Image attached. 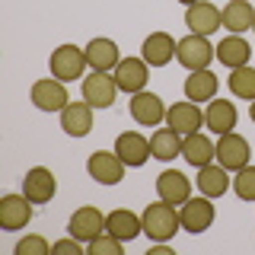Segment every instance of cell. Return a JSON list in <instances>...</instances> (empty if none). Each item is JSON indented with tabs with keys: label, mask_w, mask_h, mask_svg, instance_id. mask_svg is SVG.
Wrapping results in <instances>:
<instances>
[{
	"label": "cell",
	"mask_w": 255,
	"mask_h": 255,
	"mask_svg": "<svg viewBox=\"0 0 255 255\" xmlns=\"http://www.w3.org/2000/svg\"><path fill=\"white\" fill-rule=\"evenodd\" d=\"M249 58H252V48H249V42H246L243 35H233V32H230V35L217 45V61L227 64L230 70L246 67V64H249Z\"/></svg>",
	"instance_id": "cell-25"
},
{
	"label": "cell",
	"mask_w": 255,
	"mask_h": 255,
	"mask_svg": "<svg viewBox=\"0 0 255 255\" xmlns=\"http://www.w3.org/2000/svg\"><path fill=\"white\" fill-rule=\"evenodd\" d=\"M106 230L112 236H118L122 243H131V239H137L143 233V220L128 207H118V211L106 214Z\"/></svg>",
	"instance_id": "cell-22"
},
{
	"label": "cell",
	"mask_w": 255,
	"mask_h": 255,
	"mask_svg": "<svg viewBox=\"0 0 255 255\" xmlns=\"http://www.w3.org/2000/svg\"><path fill=\"white\" fill-rule=\"evenodd\" d=\"M195 185H198V191L201 195H207V198H223L230 191V169H223V166L217 163H207V166H201L198 169V179H195Z\"/></svg>",
	"instance_id": "cell-23"
},
{
	"label": "cell",
	"mask_w": 255,
	"mask_h": 255,
	"mask_svg": "<svg viewBox=\"0 0 255 255\" xmlns=\"http://www.w3.org/2000/svg\"><path fill=\"white\" fill-rule=\"evenodd\" d=\"M150 150H153L156 159L169 163V159H175V156L182 153V134L172 131L169 125L159 128V131H153V137H150Z\"/></svg>",
	"instance_id": "cell-28"
},
{
	"label": "cell",
	"mask_w": 255,
	"mask_h": 255,
	"mask_svg": "<svg viewBox=\"0 0 255 255\" xmlns=\"http://www.w3.org/2000/svg\"><path fill=\"white\" fill-rule=\"evenodd\" d=\"M86 61H90L93 70H112L122 64V51H118V45L112 42V38H93L90 45H86Z\"/></svg>",
	"instance_id": "cell-24"
},
{
	"label": "cell",
	"mask_w": 255,
	"mask_h": 255,
	"mask_svg": "<svg viewBox=\"0 0 255 255\" xmlns=\"http://www.w3.org/2000/svg\"><path fill=\"white\" fill-rule=\"evenodd\" d=\"M122 246H125L122 239L112 236L106 230V233H99L93 243H86V252H90V255H122Z\"/></svg>",
	"instance_id": "cell-31"
},
{
	"label": "cell",
	"mask_w": 255,
	"mask_h": 255,
	"mask_svg": "<svg viewBox=\"0 0 255 255\" xmlns=\"http://www.w3.org/2000/svg\"><path fill=\"white\" fill-rule=\"evenodd\" d=\"M175 48H179V42H175L169 32H153V35L143 38L140 58L147 61L150 67H166V64L175 58Z\"/></svg>",
	"instance_id": "cell-18"
},
{
	"label": "cell",
	"mask_w": 255,
	"mask_h": 255,
	"mask_svg": "<svg viewBox=\"0 0 255 255\" xmlns=\"http://www.w3.org/2000/svg\"><path fill=\"white\" fill-rule=\"evenodd\" d=\"M122 93L115 83V77L106 70H93L90 77H83V99L93 109H112L115 106V96Z\"/></svg>",
	"instance_id": "cell-7"
},
{
	"label": "cell",
	"mask_w": 255,
	"mask_h": 255,
	"mask_svg": "<svg viewBox=\"0 0 255 255\" xmlns=\"http://www.w3.org/2000/svg\"><path fill=\"white\" fill-rule=\"evenodd\" d=\"M16 255H51V246H48L45 236L32 233V236H26V239L16 243Z\"/></svg>",
	"instance_id": "cell-32"
},
{
	"label": "cell",
	"mask_w": 255,
	"mask_h": 255,
	"mask_svg": "<svg viewBox=\"0 0 255 255\" xmlns=\"http://www.w3.org/2000/svg\"><path fill=\"white\" fill-rule=\"evenodd\" d=\"M67 233L77 236L80 243H93L99 233H106V217H102V211H99V207H93V204L77 207V211L70 214Z\"/></svg>",
	"instance_id": "cell-9"
},
{
	"label": "cell",
	"mask_w": 255,
	"mask_h": 255,
	"mask_svg": "<svg viewBox=\"0 0 255 255\" xmlns=\"http://www.w3.org/2000/svg\"><path fill=\"white\" fill-rule=\"evenodd\" d=\"M166 125L172 128V131H179L182 137L185 134H195V131H201V125H204V112L198 109V102H175V106L166 109Z\"/></svg>",
	"instance_id": "cell-15"
},
{
	"label": "cell",
	"mask_w": 255,
	"mask_h": 255,
	"mask_svg": "<svg viewBox=\"0 0 255 255\" xmlns=\"http://www.w3.org/2000/svg\"><path fill=\"white\" fill-rule=\"evenodd\" d=\"M131 118L137 122L140 128H156L159 122H166V106L156 93L150 90H140L131 96Z\"/></svg>",
	"instance_id": "cell-11"
},
{
	"label": "cell",
	"mask_w": 255,
	"mask_h": 255,
	"mask_svg": "<svg viewBox=\"0 0 255 255\" xmlns=\"http://www.w3.org/2000/svg\"><path fill=\"white\" fill-rule=\"evenodd\" d=\"M90 61H86V48H77V45H58L48 58V70L51 77L64 80V83H74L86 74Z\"/></svg>",
	"instance_id": "cell-2"
},
{
	"label": "cell",
	"mask_w": 255,
	"mask_h": 255,
	"mask_svg": "<svg viewBox=\"0 0 255 255\" xmlns=\"http://www.w3.org/2000/svg\"><path fill=\"white\" fill-rule=\"evenodd\" d=\"M125 159L115 153V150H96L90 153L86 159V172H90V179H96L99 185H118V182L125 179Z\"/></svg>",
	"instance_id": "cell-4"
},
{
	"label": "cell",
	"mask_w": 255,
	"mask_h": 255,
	"mask_svg": "<svg viewBox=\"0 0 255 255\" xmlns=\"http://www.w3.org/2000/svg\"><path fill=\"white\" fill-rule=\"evenodd\" d=\"M156 195L169 204H185L191 198V179L179 169H163L156 175Z\"/></svg>",
	"instance_id": "cell-17"
},
{
	"label": "cell",
	"mask_w": 255,
	"mask_h": 255,
	"mask_svg": "<svg viewBox=\"0 0 255 255\" xmlns=\"http://www.w3.org/2000/svg\"><path fill=\"white\" fill-rule=\"evenodd\" d=\"M83 246L86 243H80L77 236H70V239H58V243L51 246V252L54 255H83Z\"/></svg>",
	"instance_id": "cell-33"
},
{
	"label": "cell",
	"mask_w": 255,
	"mask_h": 255,
	"mask_svg": "<svg viewBox=\"0 0 255 255\" xmlns=\"http://www.w3.org/2000/svg\"><path fill=\"white\" fill-rule=\"evenodd\" d=\"M182 156H185V163H191L195 169H201L211 159H217V143L207 137L204 131L185 134V137H182Z\"/></svg>",
	"instance_id": "cell-20"
},
{
	"label": "cell",
	"mask_w": 255,
	"mask_h": 255,
	"mask_svg": "<svg viewBox=\"0 0 255 255\" xmlns=\"http://www.w3.org/2000/svg\"><path fill=\"white\" fill-rule=\"evenodd\" d=\"M112 77H115L118 90L122 93H140L147 90V80H150V64L143 58H122V64H118L115 70H112Z\"/></svg>",
	"instance_id": "cell-10"
},
{
	"label": "cell",
	"mask_w": 255,
	"mask_h": 255,
	"mask_svg": "<svg viewBox=\"0 0 255 255\" xmlns=\"http://www.w3.org/2000/svg\"><path fill=\"white\" fill-rule=\"evenodd\" d=\"M61 128L70 137H86L93 131V106L90 102H67L61 109Z\"/></svg>",
	"instance_id": "cell-19"
},
{
	"label": "cell",
	"mask_w": 255,
	"mask_h": 255,
	"mask_svg": "<svg viewBox=\"0 0 255 255\" xmlns=\"http://www.w3.org/2000/svg\"><path fill=\"white\" fill-rule=\"evenodd\" d=\"M249 115H252V122H255V99H252V109H249Z\"/></svg>",
	"instance_id": "cell-35"
},
{
	"label": "cell",
	"mask_w": 255,
	"mask_h": 255,
	"mask_svg": "<svg viewBox=\"0 0 255 255\" xmlns=\"http://www.w3.org/2000/svg\"><path fill=\"white\" fill-rule=\"evenodd\" d=\"M220 16H223V26L233 32V35H243V32L252 29V22H255V6L249 0H230V3L220 10Z\"/></svg>",
	"instance_id": "cell-27"
},
{
	"label": "cell",
	"mask_w": 255,
	"mask_h": 255,
	"mask_svg": "<svg viewBox=\"0 0 255 255\" xmlns=\"http://www.w3.org/2000/svg\"><path fill=\"white\" fill-rule=\"evenodd\" d=\"M115 153L125 159V166L137 169V166H143L153 156V150H150V137H143L137 131H125V134H118V140H115Z\"/></svg>",
	"instance_id": "cell-14"
},
{
	"label": "cell",
	"mask_w": 255,
	"mask_h": 255,
	"mask_svg": "<svg viewBox=\"0 0 255 255\" xmlns=\"http://www.w3.org/2000/svg\"><path fill=\"white\" fill-rule=\"evenodd\" d=\"M140 220H143V233L150 236V243H169V239L179 233V227H182L179 207L169 204V201H163V198H159L156 204L143 207Z\"/></svg>",
	"instance_id": "cell-1"
},
{
	"label": "cell",
	"mask_w": 255,
	"mask_h": 255,
	"mask_svg": "<svg viewBox=\"0 0 255 255\" xmlns=\"http://www.w3.org/2000/svg\"><path fill=\"white\" fill-rule=\"evenodd\" d=\"M230 93L236 96V99H255V67H236L230 70Z\"/></svg>",
	"instance_id": "cell-29"
},
{
	"label": "cell",
	"mask_w": 255,
	"mask_h": 255,
	"mask_svg": "<svg viewBox=\"0 0 255 255\" xmlns=\"http://www.w3.org/2000/svg\"><path fill=\"white\" fill-rule=\"evenodd\" d=\"M214 217H217L214 198H207V195L188 198V201L179 207V220H182V230H185V233H204V230H211Z\"/></svg>",
	"instance_id": "cell-5"
},
{
	"label": "cell",
	"mask_w": 255,
	"mask_h": 255,
	"mask_svg": "<svg viewBox=\"0 0 255 255\" xmlns=\"http://www.w3.org/2000/svg\"><path fill=\"white\" fill-rule=\"evenodd\" d=\"M54 191H58V179H54V172L45 169V166H32L26 172V179H22V195H26L32 204H48L54 198Z\"/></svg>",
	"instance_id": "cell-12"
},
{
	"label": "cell",
	"mask_w": 255,
	"mask_h": 255,
	"mask_svg": "<svg viewBox=\"0 0 255 255\" xmlns=\"http://www.w3.org/2000/svg\"><path fill=\"white\" fill-rule=\"evenodd\" d=\"M233 191L243 201H255V166L252 163L233 172Z\"/></svg>",
	"instance_id": "cell-30"
},
{
	"label": "cell",
	"mask_w": 255,
	"mask_h": 255,
	"mask_svg": "<svg viewBox=\"0 0 255 255\" xmlns=\"http://www.w3.org/2000/svg\"><path fill=\"white\" fill-rule=\"evenodd\" d=\"M29 220H32V201L26 195L0 198V227L3 230H26Z\"/></svg>",
	"instance_id": "cell-16"
},
{
	"label": "cell",
	"mask_w": 255,
	"mask_h": 255,
	"mask_svg": "<svg viewBox=\"0 0 255 255\" xmlns=\"http://www.w3.org/2000/svg\"><path fill=\"white\" fill-rule=\"evenodd\" d=\"M175 58H179V64L188 70V74L191 70H207V64L217 58V48L207 42V35H195V32H191V35L179 38Z\"/></svg>",
	"instance_id": "cell-3"
},
{
	"label": "cell",
	"mask_w": 255,
	"mask_h": 255,
	"mask_svg": "<svg viewBox=\"0 0 255 255\" xmlns=\"http://www.w3.org/2000/svg\"><path fill=\"white\" fill-rule=\"evenodd\" d=\"M150 255H172V249H169V243H153Z\"/></svg>",
	"instance_id": "cell-34"
},
{
	"label": "cell",
	"mask_w": 255,
	"mask_h": 255,
	"mask_svg": "<svg viewBox=\"0 0 255 255\" xmlns=\"http://www.w3.org/2000/svg\"><path fill=\"white\" fill-rule=\"evenodd\" d=\"M252 32H255V22H252Z\"/></svg>",
	"instance_id": "cell-37"
},
{
	"label": "cell",
	"mask_w": 255,
	"mask_h": 255,
	"mask_svg": "<svg viewBox=\"0 0 255 255\" xmlns=\"http://www.w3.org/2000/svg\"><path fill=\"white\" fill-rule=\"evenodd\" d=\"M249 156H252V150L243 134H236V131L217 134V163L223 169H230V172L243 169V166H249Z\"/></svg>",
	"instance_id": "cell-6"
},
{
	"label": "cell",
	"mask_w": 255,
	"mask_h": 255,
	"mask_svg": "<svg viewBox=\"0 0 255 255\" xmlns=\"http://www.w3.org/2000/svg\"><path fill=\"white\" fill-rule=\"evenodd\" d=\"M239 122V112L236 106L230 99H211L207 102V109H204V125H207V131H214V134H227V131H233Z\"/></svg>",
	"instance_id": "cell-21"
},
{
	"label": "cell",
	"mask_w": 255,
	"mask_h": 255,
	"mask_svg": "<svg viewBox=\"0 0 255 255\" xmlns=\"http://www.w3.org/2000/svg\"><path fill=\"white\" fill-rule=\"evenodd\" d=\"M179 3H185V6H191V3H198V0H179Z\"/></svg>",
	"instance_id": "cell-36"
},
{
	"label": "cell",
	"mask_w": 255,
	"mask_h": 255,
	"mask_svg": "<svg viewBox=\"0 0 255 255\" xmlns=\"http://www.w3.org/2000/svg\"><path fill=\"white\" fill-rule=\"evenodd\" d=\"M32 106L42 109V112H61L64 106L70 102L67 96V86H64V80L58 77H45V80H35L32 83Z\"/></svg>",
	"instance_id": "cell-8"
},
{
	"label": "cell",
	"mask_w": 255,
	"mask_h": 255,
	"mask_svg": "<svg viewBox=\"0 0 255 255\" xmlns=\"http://www.w3.org/2000/svg\"><path fill=\"white\" fill-rule=\"evenodd\" d=\"M217 86H220L217 74H211V70H191V74L185 77V99L211 102L214 96H217Z\"/></svg>",
	"instance_id": "cell-26"
},
{
	"label": "cell",
	"mask_w": 255,
	"mask_h": 255,
	"mask_svg": "<svg viewBox=\"0 0 255 255\" xmlns=\"http://www.w3.org/2000/svg\"><path fill=\"white\" fill-rule=\"evenodd\" d=\"M185 26L195 32V35H207V38H211L214 32L223 26V16H220V10L211 3V0H198V3H191V6H188V13H185Z\"/></svg>",
	"instance_id": "cell-13"
}]
</instances>
